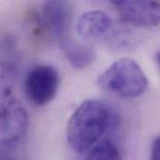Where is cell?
<instances>
[{
    "mask_svg": "<svg viewBox=\"0 0 160 160\" xmlns=\"http://www.w3.org/2000/svg\"><path fill=\"white\" fill-rule=\"evenodd\" d=\"M111 123L108 107L97 99L83 101L72 113L67 125V140L77 153L95 146Z\"/></svg>",
    "mask_w": 160,
    "mask_h": 160,
    "instance_id": "6da1fadb",
    "label": "cell"
},
{
    "mask_svg": "<svg viewBox=\"0 0 160 160\" xmlns=\"http://www.w3.org/2000/svg\"><path fill=\"white\" fill-rule=\"evenodd\" d=\"M98 86L121 98H132L142 96L148 87V80L132 58L123 57L108 67L98 78Z\"/></svg>",
    "mask_w": 160,
    "mask_h": 160,
    "instance_id": "7a4b0ae2",
    "label": "cell"
},
{
    "mask_svg": "<svg viewBox=\"0 0 160 160\" xmlns=\"http://www.w3.org/2000/svg\"><path fill=\"white\" fill-rule=\"evenodd\" d=\"M59 85L60 76L57 69L50 65H39L26 75L24 91L31 103L43 106L54 98Z\"/></svg>",
    "mask_w": 160,
    "mask_h": 160,
    "instance_id": "3957f363",
    "label": "cell"
},
{
    "mask_svg": "<svg viewBox=\"0 0 160 160\" xmlns=\"http://www.w3.org/2000/svg\"><path fill=\"white\" fill-rule=\"evenodd\" d=\"M27 114L20 101L9 89L2 91L1 142L3 145L17 143L27 129Z\"/></svg>",
    "mask_w": 160,
    "mask_h": 160,
    "instance_id": "277c9868",
    "label": "cell"
},
{
    "mask_svg": "<svg viewBox=\"0 0 160 160\" xmlns=\"http://www.w3.org/2000/svg\"><path fill=\"white\" fill-rule=\"evenodd\" d=\"M121 19L136 26H156L160 24V2L142 0H114Z\"/></svg>",
    "mask_w": 160,
    "mask_h": 160,
    "instance_id": "5b68a950",
    "label": "cell"
},
{
    "mask_svg": "<svg viewBox=\"0 0 160 160\" xmlns=\"http://www.w3.org/2000/svg\"><path fill=\"white\" fill-rule=\"evenodd\" d=\"M42 20L49 33L59 42L70 38L73 7L66 1H49L44 4Z\"/></svg>",
    "mask_w": 160,
    "mask_h": 160,
    "instance_id": "8992f818",
    "label": "cell"
},
{
    "mask_svg": "<svg viewBox=\"0 0 160 160\" xmlns=\"http://www.w3.org/2000/svg\"><path fill=\"white\" fill-rule=\"evenodd\" d=\"M76 28L80 37L88 42L110 40L118 31L114 21L100 10H91L82 14L77 21Z\"/></svg>",
    "mask_w": 160,
    "mask_h": 160,
    "instance_id": "52a82bcc",
    "label": "cell"
},
{
    "mask_svg": "<svg viewBox=\"0 0 160 160\" xmlns=\"http://www.w3.org/2000/svg\"><path fill=\"white\" fill-rule=\"evenodd\" d=\"M68 62L76 70L89 68L96 60V51L88 43L82 42L70 37L59 43Z\"/></svg>",
    "mask_w": 160,
    "mask_h": 160,
    "instance_id": "ba28073f",
    "label": "cell"
},
{
    "mask_svg": "<svg viewBox=\"0 0 160 160\" xmlns=\"http://www.w3.org/2000/svg\"><path fill=\"white\" fill-rule=\"evenodd\" d=\"M85 160H122L118 147L111 141L105 140L90 149Z\"/></svg>",
    "mask_w": 160,
    "mask_h": 160,
    "instance_id": "9c48e42d",
    "label": "cell"
},
{
    "mask_svg": "<svg viewBox=\"0 0 160 160\" xmlns=\"http://www.w3.org/2000/svg\"><path fill=\"white\" fill-rule=\"evenodd\" d=\"M150 160H160V137H157L152 143Z\"/></svg>",
    "mask_w": 160,
    "mask_h": 160,
    "instance_id": "30bf717a",
    "label": "cell"
},
{
    "mask_svg": "<svg viewBox=\"0 0 160 160\" xmlns=\"http://www.w3.org/2000/svg\"><path fill=\"white\" fill-rule=\"evenodd\" d=\"M157 61H158V64L160 68V47L158 51V52H157Z\"/></svg>",
    "mask_w": 160,
    "mask_h": 160,
    "instance_id": "8fae6325",
    "label": "cell"
}]
</instances>
